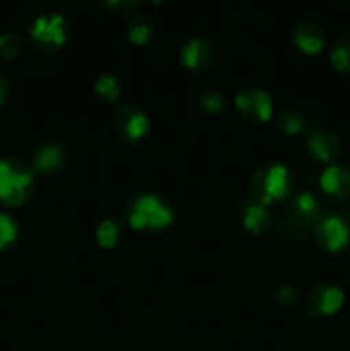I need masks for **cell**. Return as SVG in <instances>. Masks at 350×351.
<instances>
[{"instance_id":"6da1fadb","label":"cell","mask_w":350,"mask_h":351,"mask_svg":"<svg viewBox=\"0 0 350 351\" xmlns=\"http://www.w3.org/2000/svg\"><path fill=\"white\" fill-rule=\"evenodd\" d=\"M174 219L172 206L151 192L136 195L127 206V223L136 232H161L167 230Z\"/></svg>"},{"instance_id":"7a4b0ae2","label":"cell","mask_w":350,"mask_h":351,"mask_svg":"<svg viewBox=\"0 0 350 351\" xmlns=\"http://www.w3.org/2000/svg\"><path fill=\"white\" fill-rule=\"evenodd\" d=\"M250 197L254 202L270 206L287 197L294 189V177L281 163H264L250 178Z\"/></svg>"},{"instance_id":"3957f363","label":"cell","mask_w":350,"mask_h":351,"mask_svg":"<svg viewBox=\"0 0 350 351\" xmlns=\"http://www.w3.org/2000/svg\"><path fill=\"white\" fill-rule=\"evenodd\" d=\"M34 187L33 170L16 158L0 160V202L9 208L27 201Z\"/></svg>"},{"instance_id":"277c9868","label":"cell","mask_w":350,"mask_h":351,"mask_svg":"<svg viewBox=\"0 0 350 351\" xmlns=\"http://www.w3.org/2000/svg\"><path fill=\"white\" fill-rule=\"evenodd\" d=\"M30 36L41 51H57L71 38V23L58 12H48L36 17L30 26Z\"/></svg>"},{"instance_id":"5b68a950","label":"cell","mask_w":350,"mask_h":351,"mask_svg":"<svg viewBox=\"0 0 350 351\" xmlns=\"http://www.w3.org/2000/svg\"><path fill=\"white\" fill-rule=\"evenodd\" d=\"M113 134L126 144H136L150 130V117L141 106L124 103L112 115Z\"/></svg>"},{"instance_id":"8992f818","label":"cell","mask_w":350,"mask_h":351,"mask_svg":"<svg viewBox=\"0 0 350 351\" xmlns=\"http://www.w3.org/2000/svg\"><path fill=\"white\" fill-rule=\"evenodd\" d=\"M235 108L250 123H266L273 117V99L261 88H244L235 95Z\"/></svg>"},{"instance_id":"52a82bcc","label":"cell","mask_w":350,"mask_h":351,"mask_svg":"<svg viewBox=\"0 0 350 351\" xmlns=\"http://www.w3.org/2000/svg\"><path fill=\"white\" fill-rule=\"evenodd\" d=\"M316 243L326 252H342L350 242V226L343 218L335 215L323 216L316 221Z\"/></svg>"},{"instance_id":"ba28073f","label":"cell","mask_w":350,"mask_h":351,"mask_svg":"<svg viewBox=\"0 0 350 351\" xmlns=\"http://www.w3.org/2000/svg\"><path fill=\"white\" fill-rule=\"evenodd\" d=\"M343 302H345V293L338 285L318 283L309 290L305 307H307L309 314L328 317L342 308Z\"/></svg>"},{"instance_id":"9c48e42d","label":"cell","mask_w":350,"mask_h":351,"mask_svg":"<svg viewBox=\"0 0 350 351\" xmlns=\"http://www.w3.org/2000/svg\"><path fill=\"white\" fill-rule=\"evenodd\" d=\"M216 57L215 47L206 38H191L180 50V62L189 72L201 74L208 71Z\"/></svg>"},{"instance_id":"30bf717a","label":"cell","mask_w":350,"mask_h":351,"mask_svg":"<svg viewBox=\"0 0 350 351\" xmlns=\"http://www.w3.org/2000/svg\"><path fill=\"white\" fill-rule=\"evenodd\" d=\"M307 149L314 160L331 163L342 151V139L333 130L316 129L307 136Z\"/></svg>"},{"instance_id":"8fae6325","label":"cell","mask_w":350,"mask_h":351,"mask_svg":"<svg viewBox=\"0 0 350 351\" xmlns=\"http://www.w3.org/2000/svg\"><path fill=\"white\" fill-rule=\"evenodd\" d=\"M319 185L328 197L350 201V170L342 165H329L319 177Z\"/></svg>"},{"instance_id":"7c38bea8","label":"cell","mask_w":350,"mask_h":351,"mask_svg":"<svg viewBox=\"0 0 350 351\" xmlns=\"http://www.w3.org/2000/svg\"><path fill=\"white\" fill-rule=\"evenodd\" d=\"M294 43L302 53L318 55L326 45V31L312 21H304L294 31Z\"/></svg>"},{"instance_id":"4fadbf2b","label":"cell","mask_w":350,"mask_h":351,"mask_svg":"<svg viewBox=\"0 0 350 351\" xmlns=\"http://www.w3.org/2000/svg\"><path fill=\"white\" fill-rule=\"evenodd\" d=\"M67 161V153L64 147L57 143H45L38 146L33 154V167L40 173L50 175L57 173L65 167Z\"/></svg>"},{"instance_id":"5bb4252c","label":"cell","mask_w":350,"mask_h":351,"mask_svg":"<svg viewBox=\"0 0 350 351\" xmlns=\"http://www.w3.org/2000/svg\"><path fill=\"white\" fill-rule=\"evenodd\" d=\"M242 225L250 233H264L271 226V215L268 206L250 201L244 206Z\"/></svg>"},{"instance_id":"9a60e30c","label":"cell","mask_w":350,"mask_h":351,"mask_svg":"<svg viewBox=\"0 0 350 351\" xmlns=\"http://www.w3.org/2000/svg\"><path fill=\"white\" fill-rule=\"evenodd\" d=\"M96 242L103 247V249H113L120 243L124 237V225L120 219L117 218H106L96 228Z\"/></svg>"},{"instance_id":"2e32d148","label":"cell","mask_w":350,"mask_h":351,"mask_svg":"<svg viewBox=\"0 0 350 351\" xmlns=\"http://www.w3.org/2000/svg\"><path fill=\"white\" fill-rule=\"evenodd\" d=\"M154 24L146 16H134L127 24V40L132 45L143 47L153 40Z\"/></svg>"},{"instance_id":"e0dca14e","label":"cell","mask_w":350,"mask_h":351,"mask_svg":"<svg viewBox=\"0 0 350 351\" xmlns=\"http://www.w3.org/2000/svg\"><path fill=\"white\" fill-rule=\"evenodd\" d=\"M329 62L335 71L343 72V74L350 72V31L336 38L329 51Z\"/></svg>"},{"instance_id":"ac0fdd59","label":"cell","mask_w":350,"mask_h":351,"mask_svg":"<svg viewBox=\"0 0 350 351\" xmlns=\"http://www.w3.org/2000/svg\"><path fill=\"white\" fill-rule=\"evenodd\" d=\"M304 125L305 122L302 113H299L297 110L292 108L283 110V112L277 117V120H275V127H277L278 132L288 137H294L297 136V134H301L302 130H304Z\"/></svg>"},{"instance_id":"d6986e66","label":"cell","mask_w":350,"mask_h":351,"mask_svg":"<svg viewBox=\"0 0 350 351\" xmlns=\"http://www.w3.org/2000/svg\"><path fill=\"white\" fill-rule=\"evenodd\" d=\"M95 91L105 101H117L122 95V84L112 74H102L95 82Z\"/></svg>"},{"instance_id":"ffe728a7","label":"cell","mask_w":350,"mask_h":351,"mask_svg":"<svg viewBox=\"0 0 350 351\" xmlns=\"http://www.w3.org/2000/svg\"><path fill=\"white\" fill-rule=\"evenodd\" d=\"M294 208H295V213H297V216H301V219H305V221L318 219L319 204H318V199H316L311 192H301V194L295 197Z\"/></svg>"},{"instance_id":"44dd1931","label":"cell","mask_w":350,"mask_h":351,"mask_svg":"<svg viewBox=\"0 0 350 351\" xmlns=\"http://www.w3.org/2000/svg\"><path fill=\"white\" fill-rule=\"evenodd\" d=\"M19 237V226L14 221L12 216L0 211V252L7 250L16 243Z\"/></svg>"},{"instance_id":"7402d4cb","label":"cell","mask_w":350,"mask_h":351,"mask_svg":"<svg viewBox=\"0 0 350 351\" xmlns=\"http://www.w3.org/2000/svg\"><path fill=\"white\" fill-rule=\"evenodd\" d=\"M23 50V41L17 34H0V60H12Z\"/></svg>"},{"instance_id":"603a6c76","label":"cell","mask_w":350,"mask_h":351,"mask_svg":"<svg viewBox=\"0 0 350 351\" xmlns=\"http://www.w3.org/2000/svg\"><path fill=\"white\" fill-rule=\"evenodd\" d=\"M199 105H201L202 112H206L208 115H218V113L223 112L226 101H225V96H223L222 93L208 91L201 96Z\"/></svg>"},{"instance_id":"cb8c5ba5","label":"cell","mask_w":350,"mask_h":351,"mask_svg":"<svg viewBox=\"0 0 350 351\" xmlns=\"http://www.w3.org/2000/svg\"><path fill=\"white\" fill-rule=\"evenodd\" d=\"M277 300L283 308L294 311V308H297L299 304H301V291H299V288H295L294 285H285V287H281L280 290H278Z\"/></svg>"},{"instance_id":"d4e9b609","label":"cell","mask_w":350,"mask_h":351,"mask_svg":"<svg viewBox=\"0 0 350 351\" xmlns=\"http://www.w3.org/2000/svg\"><path fill=\"white\" fill-rule=\"evenodd\" d=\"M103 5L115 16H130L139 7L141 0H102Z\"/></svg>"},{"instance_id":"484cf974","label":"cell","mask_w":350,"mask_h":351,"mask_svg":"<svg viewBox=\"0 0 350 351\" xmlns=\"http://www.w3.org/2000/svg\"><path fill=\"white\" fill-rule=\"evenodd\" d=\"M10 96V84L3 75H0V108L7 103Z\"/></svg>"},{"instance_id":"4316f807","label":"cell","mask_w":350,"mask_h":351,"mask_svg":"<svg viewBox=\"0 0 350 351\" xmlns=\"http://www.w3.org/2000/svg\"><path fill=\"white\" fill-rule=\"evenodd\" d=\"M150 3H153V5H160V3H163V0H148Z\"/></svg>"}]
</instances>
